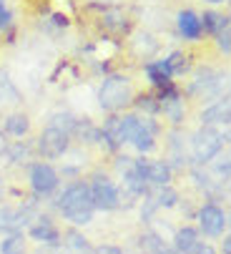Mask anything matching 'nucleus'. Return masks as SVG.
<instances>
[{"instance_id":"nucleus-8","label":"nucleus","mask_w":231,"mask_h":254,"mask_svg":"<svg viewBox=\"0 0 231 254\" xmlns=\"http://www.w3.org/2000/svg\"><path fill=\"white\" fill-rule=\"evenodd\" d=\"M143 176H146V184L169 187V181H171V166L166 161H143Z\"/></svg>"},{"instance_id":"nucleus-11","label":"nucleus","mask_w":231,"mask_h":254,"mask_svg":"<svg viewBox=\"0 0 231 254\" xmlns=\"http://www.w3.org/2000/svg\"><path fill=\"white\" fill-rule=\"evenodd\" d=\"M153 133H156V124H151V121H141L136 133L131 136L128 143H133V146L141 151V154H148L156 143H153Z\"/></svg>"},{"instance_id":"nucleus-24","label":"nucleus","mask_w":231,"mask_h":254,"mask_svg":"<svg viewBox=\"0 0 231 254\" xmlns=\"http://www.w3.org/2000/svg\"><path fill=\"white\" fill-rule=\"evenodd\" d=\"M153 199H156V204H159V206H176V201H178V194H176L171 187H161L159 196H153Z\"/></svg>"},{"instance_id":"nucleus-30","label":"nucleus","mask_w":231,"mask_h":254,"mask_svg":"<svg viewBox=\"0 0 231 254\" xmlns=\"http://www.w3.org/2000/svg\"><path fill=\"white\" fill-rule=\"evenodd\" d=\"M10 23H13V15H10V10H8L5 5H0V30L10 28Z\"/></svg>"},{"instance_id":"nucleus-37","label":"nucleus","mask_w":231,"mask_h":254,"mask_svg":"<svg viewBox=\"0 0 231 254\" xmlns=\"http://www.w3.org/2000/svg\"><path fill=\"white\" fill-rule=\"evenodd\" d=\"M159 254H178V252H171V249H161Z\"/></svg>"},{"instance_id":"nucleus-39","label":"nucleus","mask_w":231,"mask_h":254,"mask_svg":"<svg viewBox=\"0 0 231 254\" xmlns=\"http://www.w3.org/2000/svg\"><path fill=\"white\" fill-rule=\"evenodd\" d=\"M0 5H3V0H0Z\"/></svg>"},{"instance_id":"nucleus-23","label":"nucleus","mask_w":231,"mask_h":254,"mask_svg":"<svg viewBox=\"0 0 231 254\" xmlns=\"http://www.w3.org/2000/svg\"><path fill=\"white\" fill-rule=\"evenodd\" d=\"M18 91L15 86L8 81V76H0V101H5V103H18Z\"/></svg>"},{"instance_id":"nucleus-27","label":"nucleus","mask_w":231,"mask_h":254,"mask_svg":"<svg viewBox=\"0 0 231 254\" xmlns=\"http://www.w3.org/2000/svg\"><path fill=\"white\" fill-rule=\"evenodd\" d=\"M141 247H146V249H151L153 254H159V252L164 249V244H161V239H159L156 234H146V237L141 239Z\"/></svg>"},{"instance_id":"nucleus-29","label":"nucleus","mask_w":231,"mask_h":254,"mask_svg":"<svg viewBox=\"0 0 231 254\" xmlns=\"http://www.w3.org/2000/svg\"><path fill=\"white\" fill-rule=\"evenodd\" d=\"M138 106L146 108V111H151V114H156V111H159V101H156V98H151V96H143V98L138 101Z\"/></svg>"},{"instance_id":"nucleus-25","label":"nucleus","mask_w":231,"mask_h":254,"mask_svg":"<svg viewBox=\"0 0 231 254\" xmlns=\"http://www.w3.org/2000/svg\"><path fill=\"white\" fill-rule=\"evenodd\" d=\"M65 239H68V247L75 249V252H86L88 249V239L78 232H65Z\"/></svg>"},{"instance_id":"nucleus-31","label":"nucleus","mask_w":231,"mask_h":254,"mask_svg":"<svg viewBox=\"0 0 231 254\" xmlns=\"http://www.w3.org/2000/svg\"><path fill=\"white\" fill-rule=\"evenodd\" d=\"M93 254H123L118 247H111V244H101L98 249H93Z\"/></svg>"},{"instance_id":"nucleus-16","label":"nucleus","mask_w":231,"mask_h":254,"mask_svg":"<svg viewBox=\"0 0 231 254\" xmlns=\"http://www.w3.org/2000/svg\"><path fill=\"white\" fill-rule=\"evenodd\" d=\"M146 73H148V81L151 83H156V86H161V88H166V86H171V68H169V63L166 61H153V63H146Z\"/></svg>"},{"instance_id":"nucleus-5","label":"nucleus","mask_w":231,"mask_h":254,"mask_svg":"<svg viewBox=\"0 0 231 254\" xmlns=\"http://www.w3.org/2000/svg\"><path fill=\"white\" fill-rule=\"evenodd\" d=\"M38 149H41V154H43L46 159H58V156H63L65 149H68V133L60 131V128H53V126L46 128L43 136L38 138Z\"/></svg>"},{"instance_id":"nucleus-2","label":"nucleus","mask_w":231,"mask_h":254,"mask_svg":"<svg viewBox=\"0 0 231 254\" xmlns=\"http://www.w3.org/2000/svg\"><path fill=\"white\" fill-rule=\"evenodd\" d=\"M131 81L126 76H108L98 91V103L106 111H118L126 103H131Z\"/></svg>"},{"instance_id":"nucleus-13","label":"nucleus","mask_w":231,"mask_h":254,"mask_svg":"<svg viewBox=\"0 0 231 254\" xmlns=\"http://www.w3.org/2000/svg\"><path fill=\"white\" fill-rule=\"evenodd\" d=\"M30 237L35 242H43V244H56L58 242V229L53 227V222L48 219V216H41L33 227H30Z\"/></svg>"},{"instance_id":"nucleus-10","label":"nucleus","mask_w":231,"mask_h":254,"mask_svg":"<svg viewBox=\"0 0 231 254\" xmlns=\"http://www.w3.org/2000/svg\"><path fill=\"white\" fill-rule=\"evenodd\" d=\"M159 108H161V111H164L173 124H178V121L183 119V103L178 101V96H176V91H173L171 86L164 88V93H161V98H159Z\"/></svg>"},{"instance_id":"nucleus-15","label":"nucleus","mask_w":231,"mask_h":254,"mask_svg":"<svg viewBox=\"0 0 231 254\" xmlns=\"http://www.w3.org/2000/svg\"><path fill=\"white\" fill-rule=\"evenodd\" d=\"M178 30H181V35L183 38H188V41H196L199 35H201V20H199V15L196 13H191V10H183V13H178Z\"/></svg>"},{"instance_id":"nucleus-3","label":"nucleus","mask_w":231,"mask_h":254,"mask_svg":"<svg viewBox=\"0 0 231 254\" xmlns=\"http://www.w3.org/2000/svg\"><path fill=\"white\" fill-rule=\"evenodd\" d=\"M221 143H224V133L216 131V128H201L194 133L191 138V154L199 164L204 161H211L219 151H221Z\"/></svg>"},{"instance_id":"nucleus-18","label":"nucleus","mask_w":231,"mask_h":254,"mask_svg":"<svg viewBox=\"0 0 231 254\" xmlns=\"http://www.w3.org/2000/svg\"><path fill=\"white\" fill-rule=\"evenodd\" d=\"M156 51H159V43L153 41V35H148V33H138V35H136V41H133V53H136V56L151 58Z\"/></svg>"},{"instance_id":"nucleus-21","label":"nucleus","mask_w":231,"mask_h":254,"mask_svg":"<svg viewBox=\"0 0 231 254\" xmlns=\"http://www.w3.org/2000/svg\"><path fill=\"white\" fill-rule=\"evenodd\" d=\"M199 20H201V28L214 30V33L229 28V18L226 15H219V13H204V18H199Z\"/></svg>"},{"instance_id":"nucleus-22","label":"nucleus","mask_w":231,"mask_h":254,"mask_svg":"<svg viewBox=\"0 0 231 254\" xmlns=\"http://www.w3.org/2000/svg\"><path fill=\"white\" fill-rule=\"evenodd\" d=\"M0 254H25V239L20 234H10L0 244Z\"/></svg>"},{"instance_id":"nucleus-19","label":"nucleus","mask_w":231,"mask_h":254,"mask_svg":"<svg viewBox=\"0 0 231 254\" xmlns=\"http://www.w3.org/2000/svg\"><path fill=\"white\" fill-rule=\"evenodd\" d=\"M103 28L108 30H126V15L118 8H108L103 10Z\"/></svg>"},{"instance_id":"nucleus-38","label":"nucleus","mask_w":231,"mask_h":254,"mask_svg":"<svg viewBox=\"0 0 231 254\" xmlns=\"http://www.w3.org/2000/svg\"><path fill=\"white\" fill-rule=\"evenodd\" d=\"M206 3H224V0H206Z\"/></svg>"},{"instance_id":"nucleus-7","label":"nucleus","mask_w":231,"mask_h":254,"mask_svg":"<svg viewBox=\"0 0 231 254\" xmlns=\"http://www.w3.org/2000/svg\"><path fill=\"white\" fill-rule=\"evenodd\" d=\"M199 224H201L204 234L219 237V234L226 229V214H224L219 206L206 204V206H201V211H199Z\"/></svg>"},{"instance_id":"nucleus-4","label":"nucleus","mask_w":231,"mask_h":254,"mask_svg":"<svg viewBox=\"0 0 231 254\" xmlns=\"http://www.w3.org/2000/svg\"><path fill=\"white\" fill-rule=\"evenodd\" d=\"M91 201H93V209H103V211H111L121 204V196H118V189L111 179L106 176H93L91 181Z\"/></svg>"},{"instance_id":"nucleus-32","label":"nucleus","mask_w":231,"mask_h":254,"mask_svg":"<svg viewBox=\"0 0 231 254\" xmlns=\"http://www.w3.org/2000/svg\"><path fill=\"white\" fill-rule=\"evenodd\" d=\"M10 154H13V159H15V161H20V156H23V159H28V146H20V143H18V146H15Z\"/></svg>"},{"instance_id":"nucleus-28","label":"nucleus","mask_w":231,"mask_h":254,"mask_svg":"<svg viewBox=\"0 0 231 254\" xmlns=\"http://www.w3.org/2000/svg\"><path fill=\"white\" fill-rule=\"evenodd\" d=\"M216 43H219V48H221L224 53L231 51V33H229V28H224V30L216 33Z\"/></svg>"},{"instance_id":"nucleus-12","label":"nucleus","mask_w":231,"mask_h":254,"mask_svg":"<svg viewBox=\"0 0 231 254\" xmlns=\"http://www.w3.org/2000/svg\"><path fill=\"white\" fill-rule=\"evenodd\" d=\"M173 244H176V252L178 254H194L196 247L201 244L199 239V232L196 229H191V227H183L173 234Z\"/></svg>"},{"instance_id":"nucleus-36","label":"nucleus","mask_w":231,"mask_h":254,"mask_svg":"<svg viewBox=\"0 0 231 254\" xmlns=\"http://www.w3.org/2000/svg\"><path fill=\"white\" fill-rule=\"evenodd\" d=\"M5 151V141H3V136H0V154Z\"/></svg>"},{"instance_id":"nucleus-14","label":"nucleus","mask_w":231,"mask_h":254,"mask_svg":"<svg viewBox=\"0 0 231 254\" xmlns=\"http://www.w3.org/2000/svg\"><path fill=\"white\" fill-rule=\"evenodd\" d=\"M201 121H204V124H209V126H216V124H224V126H229V121H231L229 101L224 98V101H216L214 106H209L206 111L201 114Z\"/></svg>"},{"instance_id":"nucleus-26","label":"nucleus","mask_w":231,"mask_h":254,"mask_svg":"<svg viewBox=\"0 0 231 254\" xmlns=\"http://www.w3.org/2000/svg\"><path fill=\"white\" fill-rule=\"evenodd\" d=\"M166 63H169V68H171V73H178V70L186 68V56H183V53H171V56L166 58Z\"/></svg>"},{"instance_id":"nucleus-34","label":"nucleus","mask_w":231,"mask_h":254,"mask_svg":"<svg viewBox=\"0 0 231 254\" xmlns=\"http://www.w3.org/2000/svg\"><path fill=\"white\" fill-rule=\"evenodd\" d=\"M194 254H216V252H214V247H211V244L201 242V244L196 247V252H194Z\"/></svg>"},{"instance_id":"nucleus-6","label":"nucleus","mask_w":231,"mask_h":254,"mask_svg":"<svg viewBox=\"0 0 231 254\" xmlns=\"http://www.w3.org/2000/svg\"><path fill=\"white\" fill-rule=\"evenodd\" d=\"M30 184L35 194H51L58 187V174L48 164H35L30 169Z\"/></svg>"},{"instance_id":"nucleus-20","label":"nucleus","mask_w":231,"mask_h":254,"mask_svg":"<svg viewBox=\"0 0 231 254\" xmlns=\"http://www.w3.org/2000/svg\"><path fill=\"white\" fill-rule=\"evenodd\" d=\"M28 128H30V121L25 119V116H20V114H15V116H10L8 121H5V131L10 133V136H25L28 133Z\"/></svg>"},{"instance_id":"nucleus-35","label":"nucleus","mask_w":231,"mask_h":254,"mask_svg":"<svg viewBox=\"0 0 231 254\" xmlns=\"http://www.w3.org/2000/svg\"><path fill=\"white\" fill-rule=\"evenodd\" d=\"M229 242H231V239L226 237V239H224V254H231V244H229Z\"/></svg>"},{"instance_id":"nucleus-33","label":"nucleus","mask_w":231,"mask_h":254,"mask_svg":"<svg viewBox=\"0 0 231 254\" xmlns=\"http://www.w3.org/2000/svg\"><path fill=\"white\" fill-rule=\"evenodd\" d=\"M216 171H219L224 179H229V159H221V161L216 164Z\"/></svg>"},{"instance_id":"nucleus-9","label":"nucleus","mask_w":231,"mask_h":254,"mask_svg":"<svg viewBox=\"0 0 231 254\" xmlns=\"http://www.w3.org/2000/svg\"><path fill=\"white\" fill-rule=\"evenodd\" d=\"M28 224V214L20 209H10V206H3L0 209V232L5 234H18L23 227Z\"/></svg>"},{"instance_id":"nucleus-17","label":"nucleus","mask_w":231,"mask_h":254,"mask_svg":"<svg viewBox=\"0 0 231 254\" xmlns=\"http://www.w3.org/2000/svg\"><path fill=\"white\" fill-rule=\"evenodd\" d=\"M221 91V78L214 73V70H199L196 73V81H194V93H204V96H211Z\"/></svg>"},{"instance_id":"nucleus-1","label":"nucleus","mask_w":231,"mask_h":254,"mask_svg":"<svg viewBox=\"0 0 231 254\" xmlns=\"http://www.w3.org/2000/svg\"><path fill=\"white\" fill-rule=\"evenodd\" d=\"M58 206H60V211H63V216L68 222H73L75 227H86L93 219V201H91L88 184H83V181L70 184L63 191Z\"/></svg>"}]
</instances>
